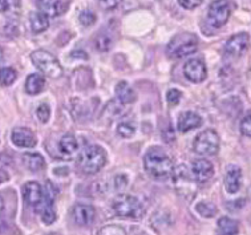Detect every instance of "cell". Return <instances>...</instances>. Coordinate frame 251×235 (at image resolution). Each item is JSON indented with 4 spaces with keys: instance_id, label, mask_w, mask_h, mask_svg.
Instances as JSON below:
<instances>
[{
    "instance_id": "1",
    "label": "cell",
    "mask_w": 251,
    "mask_h": 235,
    "mask_svg": "<svg viewBox=\"0 0 251 235\" xmlns=\"http://www.w3.org/2000/svg\"><path fill=\"white\" fill-rule=\"evenodd\" d=\"M144 169L154 178H164L173 172V163L161 148H151L144 157Z\"/></svg>"
},
{
    "instance_id": "2",
    "label": "cell",
    "mask_w": 251,
    "mask_h": 235,
    "mask_svg": "<svg viewBox=\"0 0 251 235\" xmlns=\"http://www.w3.org/2000/svg\"><path fill=\"white\" fill-rule=\"evenodd\" d=\"M105 150L97 145H91V146L85 148L78 157V166L87 174H96L105 166Z\"/></svg>"
},
{
    "instance_id": "3",
    "label": "cell",
    "mask_w": 251,
    "mask_h": 235,
    "mask_svg": "<svg viewBox=\"0 0 251 235\" xmlns=\"http://www.w3.org/2000/svg\"><path fill=\"white\" fill-rule=\"evenodd\" d=\"M112 210L117 217L140 219L144 215V208L141 202L133 195L120 194L112 202Z\"/></svg>"
},
{
    "instance_id": "4",
    "label": "cell",
    "mask_w": 251,
    "mask_h": 235,
    "mask_svg": "<svg viewBox=\"0 0 251 235\" xmlns=\"http://www.w3.org/2000/svg\"><path fill=\"white\" fill-rule=\"evenodd\" d=\"M198 50V39L193 33H179L168 44V54L174 59H182Z\"/></svg>"
},
{
    "instance_id": "5",
    "label": "cell",
    "mask_w": 251,
    "mask_h": 235,
    "mask_svg": "<svg viewBox=\"0 0 251 235\" xmlns=\"http://www.w3.org/2000/svg\"><path fill=\"white\" fill-rule=\"evenodd\" d=\"M31 60L35 64L40 72H43L46 76L52 77V78H59L63 76V67L53 54H50L48 51L36 50L31 54Z\"/></svg>"
},
{
    "instance_id": "6",
    "label": "cell",
    "mask_w": 251,
    "mask_h": 235,
    "mask_svg": "<svg viewBox=\"0 0 251 235\" xmlns=\"http://www.w3.org/2000/svg\"><path fill=\"white\" fill-rule=\"evenodd\" d=\"M55 197H56V189L55 186L52 185V182H47L46 187H44V197L40 204L37 205L35 210L41 217L43 222L47 225H50L56 221V211H55Z\"/></svg>"
},
{
    "instance_id": "7",
    "label": "cell",
    "mask_w": 251,
    "mask_h": 235,
    "mask_svg": "<svg viewBox=\"0 0 251 235\" xmlns=\"http://www.w3.org/2000/svg\"><path fill=\"white\" fill-rule=\"evenodd\" d=\"M193 149L201 156H214L219 150V136L213 129H207L196 137Z\"/></svg>"
},
{
    "instance_id": "8",
    "label": "cell",
    "mask_w": 251,
    "mask_h": 235,
    "mask_svg": "<svg viewBox=\"0 0 251 235\" xmlns=\"http://www.w3.org/2000/svg\"><path fill=\"white\" fill-rule=\"evenodd\" d=\"M231 15V7L227 0H214L207 9V22L213 28L224 27Z\"/></svg>"
},
{
    "instance_id": "9",
    "label": "cell",
    "mask_w": 251,
    "mask_h": 235,
    "mask_svg": "<svg viewBox=\"0 0 251 235\" xmlns=\"http://www.w3.org/2000/svg\"><path fill=\"white\" fill-rule=\"evenodd\" d=\"M183 73L189 81L194 82V84H200V82L205 81L207 77V68L203 61L198 59L189 60L185 67H183Z\"/></svg>"
},
{
    "instance_id": "10",
    "label": "cell",
    "mask_w": 251,
    "mask_h": 235,
    "mask_svg": "<svg viewBox=\"0 0 251 235\" xmlns=\"http://www.w3.org/2000/svg\"><path fill=\"white\" fill-rule=\"evenodd\" d=\"M250 44V37L245 32L237 33L234 35L226 41L225 44V53L228 56H233V57H238L249 48Z\"/></svg>"
},
{
    "instance_id": "11",
    "label": "cell",
    "mask_w": 251,
    "mask_h": 235,
    "mask_svg": "<svg viewBox=\"0 0 251 235\" xmlns=\"http://www.w3.org/2000/svg\"><path fill=\"white\" fill-rule=\"evenodd\" d=\"M37 8L48 18H56L68 9V0H37Z\"/></svg>"
},
{
    "instance_id": "12",
    "label": "cell",
    "mask_w": 251,
    "mask_h": 235,
    "mask_svg": "<svg viewBox=\"0 0 251 235\" xmlns=\"http://www.w3.org/2000/svg\"><path fill=\"white\" fill-rule=\"evenodd\" d=\"M11 140L18 148H33L36 146V136L28 128H15L11 134Z\"/></svg>"
},
{
    "instance_id": "13",
    "label": "cell",
    "mask_w": 251,
    "mask_h": 235,
    "mask_svg": "<svg viewBox=\"0 0 251 235\" xmlns=\"http://www.w3.org/2000/svg\"><path fill=\"white\" fill-rule=\"evenodd\" d=\"M214 174V166L207 159H196L192 165V176L196 182H206Z\"/></svg>"
},
{
    "instance_id": "14",
    "label": "cell",
    "mask_w": 251,
    "mask_h": 235,
    "mask_svg": "<svg viewBox=\"0 0 251 235\" xmlns=\"http://www.w3.org/2000/svg\"><path fill=\"white\" fill-rule=\"evenodd\" d=\"M44 197V189L37 182L29 181L23 186L24 202L32 208H36Z\"/></svg>"
},
{
    "instance_id": "15",
    "label": "cell",
    "mask_w": 251,
    "mask_h": 235,
    "mask_svg": "<svg viewBox=\"0 0 251 235\" xmlns=\"http://www.w3.org/2000/svg\"><path fill=\"white\" fill-rule=\"evenodd\" d=\"M72 214L73 218H75V222L77 223L78 226H89L95 219L96 211L91 205L76 204L73 206Z\"/></svg>"
},
{
    "instance_id": "16",
    "label": "cell",
    "mask_w": 251,
    "mask_h": 235,
    "mask_svg": "<svg viewBox=\"0 0 251 235\" xmlns=\"http://www.w3.org/2000/svg\"><path fill=\"white\" fill-rule=\"evenodd\" d=\"M242 186V172L238 166H230L225 176V189L230 194H235Z\"/></svg>"
},
{
    "instance_id": "17",
    "label": "cell",
    "mask_w": 251,
    "mask_h": 235,
    "mask_svg": "<svg viewBox=\"0 0 251 235\" xmlns=\"http://www.w3.org/2000/svg\"><path fill=\"white\" fill-rule=\"evenodd\" d=\"M202 125V118L194 112H183L178 118V131L186 133Z\"/></svg>"
},
{
    "instance_id": "18",
    "label": "cell",
    "mask_w": 251,
    "mask_h": 235,
    "mask_svg": "<svg viewBox=\"0 0 251 235\" xmlns=\"http://www.w3.org/2000/svg\"><path fill=\"white\" fill-rule=\"evenodd\" d=\"M46 85V78L40 73H32L25 80V91L29 95H39Z\"/></svg>"
},
{
    "instance_id": "19",
    "label": "cell",
    "mask_w": 251,
    "mask_h": 235,
    "mask_svg": "<svg viewBox=\"0 0 251 235\" xmlns=\"http://www.w3.org/2000/svg\"><path fill=\"white\" fill-rule=\"evenodd\" d=\"M116 97L119 99V101L121 104H132L133 101L136 100V95H134V91H133L130 85L128 82L120 81L117 85H116Z\"/></svg>"
},
{
    "instance_id": "20",
    "label": "cell",
    "mask_w": 251,
    "mask_h": 235,
    "mask_svg": "<svg viewBox=\"0 0 251 235\" xmlns=\"http://www.w3.org/2000/svg\"><path fill=\"white\" fill-rule=\"evenodd\" d=\"M29 23H31V29L33 33H41L48 29L50 27V20L48 16L43 14V12H31L29 15Z\"/></svg>"
},
{
    "instance_id": "21",
    "label": "cell",
    "mask_w": 251,
    "mask_h": 235,
    "mask_svg": "<svg viewBox=\"0 0 251 235\" xmlns=\"http://www.w3.org/2000/svg\"><path fill=\"white\" fill-rule=\"evenodd\" d=\"M23 162L27 169L31 172H40L46 166L43 156L39 153H25L23 154Z\"/></svg>"
},
{
    "instance_id": "22",
    "label": "cell",
    "mask_w": 251,
    "mask_h": 235,
    "mask_svg": "<svg viewBox=\"0 0 251 235\" xmlns=\"http://www.w3.org/2000/svg\"><path fill=\"white\" fill-rule=\"evenodd\" d=\"M218 229L222 235H237L239 231V223L235 219L224 217L218 221Z\"/></svg>"
},
{
    "instance_id": "23",
    "label": "cell",
    "mask_w": 251,
    "mask_h": 235,
    "mask_svg": "<svg viewBox=\"0 0 251 235\" xmlns=\"http://www.w3.org/2000/svg\"><path fill=\"white\" fill-rule=\"evenodd\" d=\"M59 149L63 154H73L76 153L78 149V142L76 140V137L67 134L64 136L59 142Z\"/></svg>"
},
{
    "instance_id": "24",
    "label": "cell",
    "mask_w": 251,
    "mask_h": 235,
    "mask_svg": "<svg viewBox=\"0 0 251 235\" xmlns=\"http://www.w3.org/2000/svg\"><path fill=\"white\" fill-rule=\"evenodd\" d=\"M97 235H128L126 234V231L124 230L121 226H117V225H109V226L102 227L100 231H99V234ZM129 235H146L145 233H142V231L137 230V229H133L130 230Z\"/></svg>"
},
{
    "instance_id": "25",
    "label": "cell",
    "mask_w": 251,
    "mask_h": 235,
    "mask_svg": "<svg viewBox=\"0 0 251 235\" xmlns=\"http://www.w3.org/2000/svg\"><path fill=\"white\" fill-rule=\"evenodd\" d=\"M95 46L100 52H106L112 47V36L106 32H100L95 39Z\"/></svg>"
},
{
    "instance_id": "26",
    "label": "cell",
    "mask_w": 251,
    "mask_h": 235,
    "mask_svg": "<svg viewBox=\"0 0 251 235\" xmlns=\"http://www.w3.org/2000/svg\"><path fill=\"white\" fill-rule=\"evenodd\" d=\"M16 77H18V73L14 68H1L0 69V85H12L16 80Z\"/></svg>"
},
{
    "instance_id": "27",
    "label": "cell",
    "mask_w": 251,
    "mask_h": 235,
    "mask_svg": "<svg viewBox=\"0 0 251 235\" xmlns=\"http://www.w3.org/2000/svg\"><path fill=\"white\" fill-rule=\"evenodd\" d=\"M117 133H119L120 137L123 138H130V137L134 136L136 133V125L133 122L125 121L120 122L119 127H117Z\"/></svg>"
},
{
    "instance_id": "28",
    "label": "cell",
    "mask_w": 251,
    "mask_h": 235,
    "mask_svg": "<svg viewBox=\"0 0 251 235\" xmlns=\"http://www.w3.org/2000/svg\"><path fill=\"white\" fill-rule=\"evenodd\" d=\"M196 211L205 218H213L217 214V208L213 204L207 202H200L196 206Z\"/></svg>"
},
{
    "instance_id": "29",
    "label": "cell",
    "mask_w": 251,
    "mask_h": 235,
    "mask_svg": "<svg viewBox=\"0 0 251 235\" xmlns=\"http://www.w3.org/2000/svg\"><path fill=\"white\" fill-rule=\"evenodd\" d=\"M20 8V0H0V12L8 14Z\"/></svg>"
},
{
    "instance_id": "30",
    "label": "cell",
    "mask_w": 251,
    "mask_h": 235,
    "mask_svg": "<svg viewBox=\"0 0 251 235\" xmlns=\"http://www.w3.org/2000/svg\"><path fill=\"white\" fill-rule=\"evenodd\" d=\"M78 20H80V23L84 27H89V26H92V24L96 22V14L89 11V9H84L81 14H80V16H78Z\"/></svg>"
},
{
    "instance_id": "31",
    "label": "cell",
    "mask_w": 251,
    "mask_h": 235,
    "mask_svg": "<svg viewBox=\"0 0 251 235\" xmlns=\"http://www.w3.org/2000/svg\"><path fill=\"white\" fill-rule=\"evenodd\" d=\"M36 116L41 122L48 121V120H50V106H48L47 104L39 105V106H37V109H36Z\"/></svg>"
},
{
    "instance_id": "32",
    "label": "cell",
    "mask_w": 251,
    "mask_h": 235,
    "mask_svg": "<svg viewBox=\"0 0 251 235\" xmlns=\"http://www.w3.org/2000/svg\"><path fill=\"white\" fill-rule=\"evenodd\" d=\"M181 97H182V93L178 91V89H170L166 95V100L172 106H176V105L179 104L181 101Z\"/></svg>"
},
{
    "instance_id": "33",
    "label": "cell",
    "mask_w": 251,
    "mask_h": 235,
    "mask_svg": "<svg viewBox=\"0 0 251 235\" xmlns=\"http://www.w3.org/2000/svg\"><path fill=\"white\" fill-rule=\"evenodd\" d=\"M241 131L243 136L251 137V113L247 114L246 117L241 121Z\"/></svg>"
},
{
    "instance_id": "34",
    "label": "cell",
    "mask_w": 251,
    "mask_h": 235,
    "mask_svg": "<svg viewBox=\"0 0 251 235\" xmlns=\"http://www.w3.org/2000/svg\"><path fill=\"white\" fill-rule=\"evenodd\" d=\"M203 0H178L179 5L185 9H194L202 4Z\"/></svg>"
},
{
    "instance_id": "35",
    "label": "cell",
    "mask_w": 251,
    "mask_h": 235,
    "mask_svg": "<svg viewBox=\"0 0 251 235\" xmlns=\"http://www.w3.org/2000/svg\"><path fill=\"white\" fill-rule=\"evenodd\" d=\"M114 186H116V189L119 190V191L125 189V187L128 186V177L123 176V174L116 177V178H114Z\"/></svg>"
},
{
    "instance_id": "36",
    "label": "cell",
    "mask_w": 251,
    "mask_h": 235,
    "mask_svg": "<svg viewBox=\"0 0 251 235\" xmlns=\"http://www.w3.org/2000/svg\"><path fill=\"white\" fill-rule=\"evenodd\" d=\"M123 0H99V3L104 9H114L119 7V4Z\"/></svg>"
},
{
    "instance_id": "37",
    "label": "cell",
    "mask_w": 251,
    "mask_h": 235,
    "mask_svg": "<svg viewBox=\"0 0 251 235\" xmlns=\"http://www.w3.org/2000/svg\"><path fill=\"white\" fill-rule=\"evenodd\" d=\"M8 178H9L8 173L5 172L4 169H1V167H0V183H3V182L8 181Z\"/></svg>"
},
{
    "instance_id": "38",
    "label": "cell",
    "mask_w": 251,
    "mask_h": 235,
    "mask_svg": "<svg viewBox=\"0 0 251 235\" xmlns=\"http://www.w3.org/2000/svg\"><path fill=\"white\" fill-rule=\"evenodd\" d=\"M4 210V199L0 197V212Z\"/></svg>"
},
{
    "instance_id": "39",
    "label": "cell",
    "mask_w": 251,
    "mask_h": 235,
    "mask_svg": "<svg viewBox=\"0 0 251 235\" xmlns=\"http://www.w3.org/2000/svg\"><path fill=\"white\" fill-rule=\"evenodd\" d=\"M4 227H5V225H4V223H3V222L0 221V233H1V231L4 230Z\"/></svg>"
}]
</instances>
